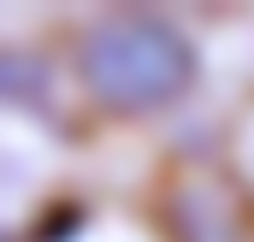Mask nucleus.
Wrapping results in <instances>:
<instances>
[{"instance_id":"obj_1","label":"nucleus","mask_w":254,"mask_h":242,"mask_svg":"<svg viewBox=\"0 0 254 242\" xmlns=\"http://www.w3.org/2000/svg\"><path fill=\"white\" fill-rule=\"evenodd\" d=\"M83 77L107 101L154 107V101H166V95H178L190 83V48L154 18H113V24L89 30Z\"/></svg>"}]
</instances>
